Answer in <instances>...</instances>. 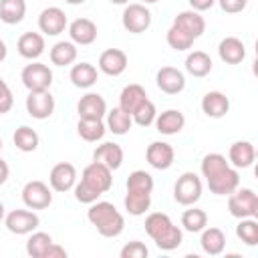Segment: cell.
<instances>
[{
	"instance_id": "1",
	"label": "cell",
	"mask_w": 258,
	"mask_h": 258,
	"mask_svg": "<svg viewBox=\"0 0 258 258\" xmlns=\"http://www.w3.org/2000/svg\"><path fill=\"white\" fill-rule=\"evenodd\" d=\"M113 185V171L101 163V161H91L83 173H81V181L75 183V198L81 204H93L97 202L103 194H107Z\"/></svg>"
},
{
	"instance_id": "2",
	"label": "cell",
	"mask_w": 258,
	"mask_h": 258,
	"mask_svg": "<svg viewBox=\"0 0 258 258\" xmlns=\"http://www.w3.org/2000/svg\"><path fill=\"white\" fill-rule=\"evenodd\" d=\"M145 232L155 242V246L159 250H165V252L175 250L181 244V240H183L181 230L163 212H151L145 218Z\"/></svg>"
},
{
	"instance_id": "3",
	"label": "cell",
	"mask_w": 258,
	"mask_h": 258,
	"mask_svg": "<svg viewBox=\"0 0 258 258\" xmlns=\"http://www.w3.org/2000/svg\"><path fill=\"white\" fill-rule=\"evenodd\" d=\"M87 218L105 238H117L125 230V218L111 202H93L87 210Z\"/></svg>"
},
{
	"instance_id": "4",
	"label": "cell",
	"mask_w": 258,
	"mask_h": 258,
	"mask_svg": "<svg viewBox=\"0 0 258 258\" xmlns=\"http://www.w3.org/2000/svg\"><path fill=\"white\" fill-rule=\"evenodd\" d=\"M228 212L234 218H256L258 216V196L250 187H236L228 196Z\"/></svg>"
},
{
	"instance_id": "5",
	"label": "cell",
	"mask_w": 258,
	"mask_h": 258,
	"mask_svg": "<svg viewBox=\"0 0 258 258\" xmlns=\"http://www.w3.org/2000/svg\"><path fill=\"white\" fill-rule=\"evenodd\" d=\"M202 198V179L194 171H185L173 185V200L181 206H194Z\"/></svg>"
},
{
	"instance_id": "6",
	"label": "cell",
	"mask_w": 258,
	"mask_h": 258,
	"mask_svg": "<svg viewBox=\"0 0 258 258\" xmlns=\"http://www.w3.org/2000/svg\"><path fill=\"white\" fill-rule=\"evenodd\" d=\"M123 28L131 34H141L151 26V12L145 4L135 2V4H127L121 16Z\"/></svg>"
},
{
	"instance_id": "7",
	"label": "cell",
	"mask_w": 258,
	"mask_h": 258,
	"mask_svg": "<svg viewBox=\"0 0 258 258\" xmlns=\"http://www.w3.org/2000/svg\"><path fill=\"white\" fill-rule=\"evenodd\" d=\"M20 81L28 91H48L52 85V71L48 69V64L30 62L22 69Z\"/></svg>"
},
{
	"instance_id": "8",
	"label": "cell",
	"mask_w": 258,
	"mask_h": 258,
	"mask_svg": "<svg viewBox=\"0 0 258 258\" xmlns=\"http://www.w3.org/2000/svg\"><path fill=\"white\" fill-rule=\"evenodd\" d=\"M4 224H6L8 232H12L16 236H24V234L34 232L40 226V218L30 208L28 210H12L4 216Z\"/></svg>"
},
{
	"instance_id": "9",
	"label": "cell",
	"mask_w": 258,
	"mask_h": 258,
	"mask_svg": "<svg viewBox=\"0 0 258 258\" xmlns=\"http://www.w3.org/2000/svg\"><path fill=\"white\" fill-rule=\"evenodd\" d=\"M22 202L30 210H44L52 204V191L44 181L32 179L26 181L22 187Z\"/></svg>"
},
{
	"instance_id": "10",
	"label": "cell",
	"mask_w": 258,
	"mask_h": 258,
	"mask_svg": "<svg viewBox=\"0 0 258 258\" xmlns=\"http://www.w3.org/2000/svg\"><path fill=\"white\" fill-rule=\"evenodd\" d=\"M206 181H208V187H210L212 194H216V196H230L236 187H240V173H238L236 167L226 165L220 171H216L214 175L206 177Z\"/></svg>"
},
{
	"instance_id": "11",
	"label": "cell",
	"mask_w": 258,
	"mask_h": 258,
	"mask_svg": "<svg viewBox=\"0 0 258 258\" xmlns=\"http://www.w3.org/2000/svg\"><path fill=\"white\" fill-rule=\"evenodd\" d=\"M26 113L32 119H48L54 113V97L50 95V91H28Z\"/></svg>"
},
{
	"instance_id": "12",
	"label": "cell",
	"mask_w": 258,
	"mask_h": 258,
	"mask_svg": "<svg viewBox=\"0 0 258 258\" xmlns=\"http://www.w3.org/2000/svg\"><path fill=\"white\" fill-rule=\"evenodd\" d=\"M69 26V20H67V14L62 8L58 6H48L40 12L38 16V28L42 34L46 36H58L60 32H64V28Z\"/></svg>"
},
{
	"instance_id": "13",
	"label": "cell",
	"mask_w": 258,
	"mask_h": 258,
	"mask_svg": "<svg viewBox=\"0 0 258 258\" xmlns=\"http://www.w3.org/2000/svg\"><path fill=\"white\" fill-rule=\"evenodd\" d=\"M48 183H50V189L60 191V194L73 189L75 183H77V169H75V165L69 163V161L56 163L50 169V173H48Z\"/></svg>"
},
{
	"instance_id": "14",
	"label": "cell",
	"mask_w": 258,
	"mask_h": 258,
	"mask_svg": "<svg viewBox=\"0 0 258 258\" xmlns=\"http://www.w3.org/2000/svg\"><path fill=\"white\" fill-rule=\"evenodd\" d=\"M155 83L165 95H177L185 89V77L175 67H161L155 75Z\"/></svg>"
},
{
	"instance_id": "15",
	"label": "cell",
	"mask_w": 258,
	"mask_h": 258,
	"mask_svg": "<svg viewBox=\"0 0 258 258\" xmlns=\"http://www.w3.org/2000/svg\"><path fill=\"white\" fill-rule=\"evenodd\" d=\"M145 159L147 163L153 167V169H169L173 165V159H175V151L169 143L165 141H153L147 151H145Z\"/></svg>"
},
{
	"instance_id": "16",
	"label": "cell",
	"mask_w": 258,
	"mask_h": 258,
	"mask_svg": "<svg viewBox=\"0 0 258 258\" xmlns=\"http://www.w3.org/2000/svg\"><path fill=\"white\" fill-rule=\"evenodd\" d=\"M129 60H127V54L121 50V48H107L101 52L99 56V71L109 75V77H119L125 73Z\"/></svg>"
},
{
	"instance_id": "17",
	"label": "cell",
	"mask_w": 258,
	"mask_h": 258,
	"mask_svg": "<svg viewBox=\"0 0 258 258\" xmlns=\"http://www.w3.org/2000/svg\"><path fill=\"white\" fill-rule=\"evenodd\" d=\"M77 113L81 119H103L107 115V103L99 93H87L77 103Z\"/></svg>"
},
{
	"instance_id": "18",
	"label": "cell",
	"mask_w": 258,
	"mask_h": 258,
	"mask_svg": "<svg viewBox=\"0 0 258 258\" xmlns=\"http://www.w3.org/2000/svg\"><path fill=\"white\" fill-rule=\"evenodd\" d=\"M69 36L75 44H93L97 40V24L91 18H77L69 24Z\"/></svg>"
},
{
	"instance_id": "19",
	"label": "cell",
	"mask_w": 258,
	"mask_h": 258,
	"mask_svg": "<svg viewBox=\"0 0 258 258\" xmlns=\"http://www.w3.org/2000/svg\"><path fill=\"white\" fill-rule=\"evenodd\" d=\"M256 159V149L250 141H234L228 149V161L236 169H246L254 163Z\"/></svg>"
},
{
	"instance_id": "20",
	"label": "cell",
	"mask_w": 258,
	"mask_h": 258,
	"mask_svg": "<svg viewBox=\"0 0 258 258\" xmlns=\"http://www.w3.org/2000/svg\"><path fill=\"white\" fill-rule=\"evenodd\" d=\"M16 50L22 58L36 60L44 52V36L38 32H24L16 40Z\"/></svg>"
},
{
	"instance_id": "21",
	"label": "cell",
	"mask_w": 258,
	"mask_h": 258,
	"mask_svg": "<svg viewBox=\"0 0 258 258\" xmlns=\"http://www.w3.org/2000/svg\"><path fill=\"white\" fill-rule=\"evenodd\" d=\"M218 54L226 64H240L246 58V46L236 36H226L218 44Z\"/></svg>"
},
{
	"instance_id": "22",
	"label": "cell",
	"mask_w": 258,
	"mask_h": 258,
	"mask_svg": "<svg viewBox=\"0 0 258 258\" xmlns=\"http://www.w3.org/2000/svg\"><path fill=\"white\" fill-rule=\"evenodd\" d=\"M153 123L161 135H177L185 125V117L179 109H167V111L159 113Z\"/></svg>"
},
{
	"instance_id": "23",
	"label": "cell",
	"mask_w": 258,
	"mask_h": 258,
	"mask_svg": "<svg viewBox=\"0 0 258 258\" xmlns=\"http://www.w3.org/2000/svg\"><path fill=\"white\" fill-rule=\"evenodd\" d=\"M93 161H101L111 171H115L123 165V149H121V145H117L113 141H105V143L97 145V149L93 151Z\"/></svg>"
},
{
	"instance_id": "24",
	"label": "cell",
	"mask_w": 258,
	"mask_h": 258,
	"mask_svg": "<svg viewBox=\"0 0 258 258\" xmlns=\"http://www.w3.org/2000/svg\"><path fill=\"white\" fill-rule=\"evenodd\" d=\"M202 111L212 119H222L230 111V99L220 91H210L202 97Z\"/></svg>"
},
{
	"instance_id": "25",
	"label": "cell",
	"mask_w": 258,
	"mask_h": 258,
	"mask_svg": "<svg viewBox=\"0 0 258 258\" xmlns=\"http://www.w3.org/2000/svg\"><path fill=\"white\" fill-rule=\"evenodd\" d=\"M173 24L179 26L181 30H185L191 38H200V36L204 34V30H206V20H204V16H202L200 12H196V10H183V12L175 14Z\"/></svg>"
},
{
	"instance_id": "26",
	"label": "cell",
	"mask_w": 258,
	"mask_h": 258,
	"mask_svg": "<svg viewBox=\"0 0 258 258\" xmlns=\"http://www.w3.org/2000/svg\"><path fill=\"white\" fill-rule=\"evenodd\" d=\"M200 246L206 254L210 256H218L224 252L226 248V234L220 228H204L202 230V238H200Z\"/></svg>"
},
{
	"instance_id": "27",
	"label": "cell",
	"mask_w": 258,
	"mask_h": 258,
	"mask_svg": "<svg viewBox=\"0 0 258 258\" xmlns=\"http://www.w3.org/2000/svg\"><path fill=\"white\" fill-rule=\"evenodd\" d=\"M97 69L91 64V62H79V64H73L71 73H69V79L71 83L77 87V89H89L97 83Z\"/></svg>"
},
{
	"instance_id": "28",
	"label": "cell",
	"mask_w": 258,
	"mask_h": 258,
	"mask_svg": "<svg viewBox=\"0 0 258 258\" xmlns=\"http://www.w3.org/2000/svg\"><path fill=\"white\" fill-rule=\"evenodd\" d=\"M145 99H147L145 89H143L141 85H137V83H131V85L123 87V91H121V95H119V107H121L125 113L131 115Z\"/></svg>"
},
{
	"instance_id": "29",
	"label": "cell",
	"mask_w": 258,
	"mask_h": 258,
	"mask_svg": "<svg viewBox=\"0 0 258 258\" xmlns=\"http://www.w3.org/2000/svg\"><path fill=\"white\" fill-rule=\"evenodd\" d=\"M77 44L73 40H58L52 48H50V62L54 67H69L77 60Z\"/></svg>"
},
{
	"instance_id": "30",
	"label": "cell",
	"mask_w": 258,
	"mask_h": 258,
	"mask_svg": "<svg viewBox=\"0 0 258 258\" xmlns=\"http://www.w3.org/2000/svg\"><path fill=\"white\" fill-rule=\"evenodd\" d=\"M185 71L191 75V77H206L212 73V58L208 52L204 50H194L185 56Z\"/></svg>"
},
{
	"instance_id": "31",
	"label": "cell",
	"mask_w": 258,
	"mask_h": 258,
	"mask_svg": "<svg viewBox=\"0 0 258 258\" xmlns=\"http://www.w3.org/2000/svg\"><path fill=\"white\" fill-rule=\"evenodd\" d=\"M105 131H107V127H105L103 119H81L79 117L77 133L81 135V139H85L89 143H95V141H101L103 139Z\"/></svg>"
},
{
	"instance_id": "32",
	"label": "cell",
	"mask_w": 258,
	"mask_h": 258,
	"mask_svg": "<svg viewBox=\"0 0 258 258\" xmlns=\"http://www.w3.org/2000/svg\"><path fill=\"white\" fill-rule=\"evenodd\" d=\"M26 14L24 0H0V20L4 24H18Z\"/></svg>"
},
{
	"instance_id": "33",
	"label": "cell",
	"mask_w": 258,
	"mask_h": 258,
	"mask_svg": "<svg viewBox=\"0 0 258 258\" xmlns=\"http://www.w3.org/2000/svg\"><path fill=\"white\" fill-rule=\"evenodd\" d=\"M133 125V119L129 113H125L121 107H113L111 111H107V129L115 135H125L129 133Z\"/></svg>"
},
{
	"instance_id": "34",
	"label": "cell",
	"mask_w": 258,
	"mask_h": 258,
	"mask_svg": "<svg viewBox=\"0 0 258 258\" xmlns=\"http://www.w3.org/2000/svg\"><path fill=\"white\" fill-rule=\"evenodd\" d=\"M12 141H14L16 149H20V151H24V153H30V151H34V149L38 147L40 137H38V133H36L32 127L20 125V127L14 131V135H12Z\"/></svg>"
},
{
	"instance_id": "35",
	"label": "cell",
	"mask_w": 258,
	"mask_h": 258,
	"mask_svg": "<svg viewBox=\"0 0 258 258\" xmlns=\"http://www.w3.org/2000/svg\"><path fill=\"white\" fill-rule=\"evenodd\" d=\"M123 204H125V210L131 216H143L151 208V194H147V191H127Z\"/></svg>"
},
{
	"instance_id": "36",
	"label": "cell",
	"mask_w": 258,
	"mask_h": 258,
	"mask_svg": "<svg viewBox=\"0 0 258 258\" xmlns=\"http://www.w3.org/2000/svg\"><path fill=\"white\" fill-rule=\"evenodd\" d=\"M52 238L46 232H30V238L26 240V254L32 258H44L46 250L50 248Z\"/></svg>"
},
{
	"instance_id": "37",
	"label": "cell",
	"mask_w": 258,
	"mask_h": 258,
	"mask_svg": "<svg viewBox=\"0 0 258 258\" xmlns=\"http://www.w3.org/2000/svg\"><path fill=\"white\" fill-rule=\"evenodd\" d=\"M181 226H183V230L198 234L208 226V214L200 208H189L181 214Z\"/></svg>"
},
{
	"instance_id": "38",
	"label": "cell",
	"mask_w": 258,
	"mask_h": 258,
	"mask_svg": "<svg viewBox=\"0 0 258 258\" xmlns=\"http://www.w3.org/2000/svg\"><path fill=\"white\" fill-rule=\"evenodd\" d=\"M125 185H127V191H147V194H151L153 191V177L145 169H135V171L129 173Z\"/></svg>"
},
{
	"instance_id": "39",
	"label": "cell",
	"mask_w": 258,
	"mask_h": 258,
	"mask_svg": "<svg viewBox=\"0 0 258 258\" xmlns=\"http://www.w3.org/2000/svg\"><path fill=\"white\" fill-rule=\"evenodd\" d=\"M236 236L246 246H256L258 244V222H256V218H240V222L236 226Z\"/></svg>"
},
{
	"instance_id": "40",
	"label": "cell",
	"mask_w": 258,
	"mask_h": 258,
	"mask_svg": "<svg viewBox=\"0 0 258 258\" xmlns=\"http://www.w3.org/2000/svg\"><path fill=\"white\" fill-rule=\"evenodd\" d=\"M165 40H167V44H169L173 50H187V48H191V44H194L196 38H191V36H189L185 30H181L179 26L171 24L169 30H167V34H165Z\"/></svg>"
},
{
	"instance_id": "41",
	"label": "cell",
	"mask_w": 258,
	"mask_h": 258,
	"mask_svg": "<svg viewBox=\"0 0 258 258\" xmlns=\"http://www.w3.org/2000/svg\"><path fill=\"white\" fill-rule=\"evenodd\" d=\"M155 117H157V111H155V105H153L149 99H145V101L131 113L133 123H137L139 127H149V125L155 121Z\"/></svg>"
},
{
	"instance_id": "42",
	"label": "cell",
	"mask_w": 258,
	"mask_h": 258,
	"mask_svg": "<svg viewBox=\"0 0 258 258\" xmlns=\"http://www.w3.org/2000/svg\"><path fill=\"white\" fill-rule=\"evenodd\" d=\"M119 254H121V258H147L149 250H147V246H145L143 242L133 240V242L125 244V246L121 248Z\"/></svg>"
},
{
	"instance_id": "43",
	"label": "cell",
	"mask_w": 258,
	"mask_h": 258,
	"mask_svg": "<svg viewBox=\"0 0 258 258\" xmlns=\"http://www.w3.org/2000/svg\"><path fill=\"white\" fill-rule=\"evenodd\" d=\"M14 105V97H12V91L10 87L6 85V81L0 77V115L8 113Z\"/></svg>"
},
{
	"instance_id": "44",
	"label": "cell",
	"mask_w": 258,
	"mask_h": 258,
	"mask_svg": "<svg viewBox=\"0 0 258 258\" xmlns=\"http://www.w3.org/2000/svg\"><path fill=\"white\" fill-rule=\"evenodd\" d=\"M218 4H220V8L224 10V12H228V14H238V12H242L244 8H246V4H248V0H216Z\"/></svg>"
},
{
	"instance_id": "45",
	"label": "cell",
	"mask_w": 258,
	"mask_h": 258,
	"mask_svg": "<svg viewBox=\"0 0 258 258\" xmlns=\"http://www.w3.org/2000/svg\"><path fill=\"white\" fill-rule=\"evenodd\" d=\"M187 2H189L191 10H196V12H204V10H210V8L216 4V0H187Z\"/></svg>"
},
{
	"instance_id": "46",
	"label": "cell",
	"mask_w": 258,
	"mask_h": 258,
	"mask_svg": "<svg viewBox=\"0 0 258 258\" xmlns=\"http://www.w3.org/2000/svg\"><path fill=\"white\" fill-rule=\"evenodd\" d=\"M67 256V250L62 248V246H58V244H50V248L46 250V256L44 258H64Z\"/></svg>"
},
{
	"instance_id": "47",
	"label": "cell",
	"mask_w": 258,
	"mask_h": 258,
	"mask_svg": "<svg viewBox=\"0 0 258 258\" xmlns=\"http://www.w3.org/2000/svg\"><path fill=\"white\" fill-rule=\"evenodd\" d=\"M8 175H10V167H8V163H6V161L0 157V185H2V183L8 179Z\"/></svg>"
},
{
	"instance_id": "48",
	"label": "cell",
	"mask_w": 258,
	"mask_h": 258,
	"mask_svg": "<svg viewBox=\"0 0 258 258\" xmlns=\"http://www.w3.org/2000/svg\"><path fill=\"white\" fill-rule=\"evenodd\" d=\"M6 54H8V48H6V42L0 38V62L6 58Z\"/></svg>"
},
{
	"instance_id": "49",
	"label": "cell",
	"mask_w": 258,
	"mask_h": 258,
	"mask_svg": "<svg viewBox=\"0 0 258 258\" xmlns=\"http://www.w3.org/2000/svg\"><path fill=\"white\" fill-rule=\"evenodd\" d=\"M4 216H6V210H4V204L0 202V222L4 220Z\"/></svg>"
},
{
	"instance_id": "50",
	"label": "cell",
	"mask_w": 258,
	"mask_h": 258,
	"mask_svg": "<svg viewBox=\"0 0 258 258\" xmlns=\"http://www.w3.org/2000/svg\"><path fill=\"white\" fill-rule=\"evenodd\" d=\"M67 4H73V6H77V4H83L85 0H64Z\"/></svg>"
},
{
	"instance_id": "51",
	"label": "cell",
	"mask_w": 258,
	"mask_h": 258,
	"mask_svg": "<svg viewBox=\"0 0 258 258\" xmlns=\"http://www.w3.org/2000/svg\"><path fill=\"white\" fill-rule=\"evenodd\" d=\"M109 2H113V4H127L129 0H109Z\"/></svg>"
},
{
	"instance_id": "52",
	"label": "cell",
	"mask_w": 258,
	"mask_h": 258,
	"mask_svg": "<svg viewBox=\"0 0 258 258\" xmlns=\"http://www.w3.org/2000/svg\"><path fill=\"white\" fill-rule=\"evenodd\" d=\"M155 2H159V0H141V4H155Z\"/></svg>"
},
{
	"instance_id": "53",
	"label": "cell",
	"mask_w": 258,
	"mask_h": 258,
	"mask_svg": "<svg viewBox=\"0 0 258 258\" xmlns=\"http://www.w3.org/2000/svg\"><path fill=\"white\" fill-rule=\"evenodd\" d=\"M2 147H4V145H2V137H0V151H2Z\"/></svg>"
}]
</instances>
